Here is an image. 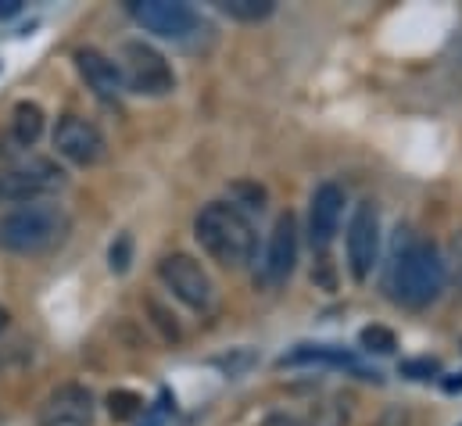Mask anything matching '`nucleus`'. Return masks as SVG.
I'll return each instance as SVG.
<instances>
[{
	"mask_svg": "<svg viewBox=\"0 0 462 426\" xmlns=\"http://www.w3.org/2000/svg\"><path fill=\"white\" fill-rule=\"evenodd\" d=\"M445 258L430 240L412 236V229H398L391 255V298L405 309H427L445 291Z\"/></svg>",
	"mask_w": 462,
	"mask_h": 426,
	"instance_id": "obj_1",
	"label": "nucleus"
},
{
	"mask_svg": "<svg viewBox=\"0 0 462 426\" xmlns=\"http://www.w3.org/2000/svg\"><path fill=\"white\" fill-rule=\"evenodd\" d=\"M194 236L223 269H244L254 258V229L236 205L212 201L194 218Z\"/></svg>",
	"mask_w": 462,
	"mask_h": 426,
	"instance_id": "obj_2",
	"label": "nucleus"
},
{
	"mask_svg": "<svg viewBox=\"0 0 462 426\" xmlns=\"http://www.w3.org/2000/svg\"><path fill=\"white\" fill-rule=\"evenodd\" d=\"M69 229V215L58 205L29 201L0 218V247L14 255H40L54 247Z\"/></svg>",
	"mask_w": 462,
	"mask_h": 426,
	"instance_id": "obj_3",
	"label": "nucleus"
},
{
	"mask_svg": "<svg viewBox=\"0 0 462 426\" xmlns=\"http://www.w3.org/2000/svg\"><path fill=\"white\" fill-rule=\"evenodd\" d=\"M118 72H122L125 90L143 94V97H165V94H172V87H176V72H172V65L165 61V54L154 51L151 43H143V40L122 43Z\"/></svg>",
	"mask_w": 462,
	"mask_h": 426,
	"instance_id": "obj_4",
	"label": "nucleus"
},
{
	"mask_svg": "<svg viewBox=\"0 0 462 426\" xmlns=\"http://www.w3.org/2000/svg\"><path fill=\"white\" fill-rule=\"evenodd\" d=\"M158 276H162V283L172 291V298H180L187 309L208 312V309L216 305V287H212V280H208V273L201 269L198 258H190V255H183V251L165 255V258L158 262Z\"/></svg>",
	"mask_w": 462,
	"mask_h": 426,
	"instance_id": "obj_5",
	"label": "nucleus"
},
{
	"mask_svg": "<svg viewBox=\"0 0 462 426\" xmlns=\"http://www.w3.org/2000/svg\"><path fill=\"white\" fill-rule=\"evenodd\" d=\"M376 255H380V215L373 201H362L355 205L351 222H347V269L358 283L373 273Z\"/></svg>",
	"mask_w": 462,
	"mask_h": 426,
	"instance_id": "obj_6",
	"label": "nucleus"
},
{
	"mask_svg": "<svg viewBox=\"0 0 462 426\" xmlns=\"http://www.w3.org/2000/svg\"><path fill=\"white\" fill-rule=\"evenodd\" d=\"M54 147H58V154L69 158L72 165H97V162L105 158V151H108L101 129H97L94 122L79 118V115L58 118V125H54Z\"/></svg>",
	"mask_w": 462,
	"mask_h": 426,
	"instance_id": "obj_7",
	"label": "nucleus"
},
{
	"mask_svg": "<svg viewBox=\"0 0 462 426\" xmlns=\"http://www.w3.org/2000/svg\"><path fill=\"white\" fill-rule=\"evenodd\" d=\"M129 14L143 29L169 36V40H183L187 32L198 29V11L190 4H180V0H133Z\"/></svg>",
	"mask_w": 462,
	"mask_h": 426,
	"instance_id": "obj_8",
	"label": "nucleus"
},
{
	"mask_svg": "<svg viewBox=\"0 0 462 426\" xmlns=\"http://www.w3.org/2000/svg\"><path fill=\"white\" fill-rule=\"evenodd\" d=\"M94 394L79 384H65L40 405V426H94Z\"/></svg>",
	"mask_w": 462,
	"mask_h": 426,
	"instance_id": "obj_9",
	"label": "nucleus"
},
{
	"mask_svg": "<svg viewBox=\"0 0 462 426\" xmlns=\"http://www.w3.org/2000/svg\"><path fill=\"white\" fill-rule=\"evenodd\" d=\"M294 262H298V222L291 212H283L276 218L273 233H269V247H265V258H262V280L269 287L283 283L294 273Z\"/></svg>",
	"mask_w": 462,
	"mask_h": 426,
	"instance_id": "obj_10",
	"label": "nucleus"
},
{
	"mask_svg": "<svg viewBox=\"0 0 462 426\" xmlns=\"http://www.w3.org/2000/svg\"><path fill=\"white\" fill-rule=\"evenodd\" d=\"M341 215H345V190L337 183L316 187L312 205H309V240H312L316 251H327L330 247V240L337 236Z\"/></svg>",
	"mask_w": 462,
	"mask_h": 426,
	"instance_id": "obj_11",
	"label": "nucleus"
},
{
	"mask_svg": "<svg viewBox=\"0 0 462 426\" xmlns=\"http://www.w3.org/2000/svg\"><path fill=\"white\" fill-rule=\"evenodd\" d=\"M76 69H79V76L87 79V87H90L101 101L122 97L125 83H122L118 61H112L105 51H97V47H79V51H76Z\"/></svg>",
	"mask_w": 462,
	"mask_h": 426,
	"instance_id": "obj_12",
	"label": "nucleus"
},
{
	"mask_svg": "<svg viewBox=\"0 0 462 426\" xmlns=\"http://www.w3.org/2000/svg\"><path fill=\"white\" fill-rule=\"evenodd\" d=\"M0 183H4V198L29 201V198H40V194L61 187V169H54L51 162H32L29 169H18V172L0 176Z\"/></svg>",
	"mask_w": 462,
	"mask_h": 426,
	"instance_id": "obj_13",
	"label": "nucleus"
},
{
	"mask_svg": "<svg viewBox=\"0 0 462 426\" xmlns=\"http://www.w3.org/2000/svg\"><path fill=\"white\" fill-rule=\"evenodd\" d=\"M276 366L280 369H287V366H341V369H355L362 380H380V373H365L345 347H334V344H298L294 351L280 355Z\"/></svg>",
	"mask_w": 462,
	"mask_h": 426,
	"instance_id": "obj_14",
	"label": "nucleus"
},
{
	"mask_svg": "<svg viewBox=\"0 0 462 426\" xmlns=\"http://www.w3.org/2000/svg\"><path fill=\"white\" fill-rule=\"evenodd\" d=\"M43 133V111L32 101H22L14 105V118H11V136L22 144V147H32Z\"/></svg>",
	"mask_w": 462,
	"mask_h": 426,
	"instance_id": "obj_15",
	"label": "nucleus"
},
{
	"mask_svg": "<svg viewBox=\"0 0 462 426\" xmlns=\"http://www.w3.org/2000/svg\"><path fill=\"white\" fill-rule=\"evenodd\" d=\"M273 0H223V11L236 22H262L273 14Z\"/></svg>",
	"mask_w": 462,
	"mask_h": 426,
	"instance_id": "obj_16",
	"label": "nucleus"
},
{
	"mask_svg": "<svg viewBox=\"0 0 462 426\" xmlns=\"http://www.w3.org/2000/svg\"><path fill=\"white\" fill-rule=\"evenodd\" d=\"M108 412L118 423H129V420H136L143 412V398L133 394V391H112L108 394Z\"/></svg>",
	"mask_w": 462,
	"mask_h": 426,
	"instance_id": "obj_17",
	"label": "nucleus"
},
{
	"mask_svg": "<svg viewBox=\"0 0 462 426\" xmlns=\"http://www.w3.org/2000/svg\"><path fill=\"white\" fill-rule=\"evenodd\" d=\"M309 426H347V405L341 398H327L309 412Z\"/></svg>",
	"mask_w": 462,
	"mask_h": 426,
	"instance_id": "obj_18",
	"label": "nucleus"
},
{
	"mask_svg": "<svg viewBox=\"0 0 462 426\" xmlns=\"http://www.w3.org/2000/svg\"><path fill=\"white\" fill-rule=\"evenodd\" d=\"M358 340H362L365 351H376V355H391V351L398 347V337H394L387 326H365V329L358 333Z\"/></svg>",
	"mask_w": 462,
	"mask_h": 426,
	"instance_id": "obj_19",
	"label": "nucleus"
},
{
	"mask_svg": "<svg viewBox=\"0 0 462 426\" xmlns=\"http://www.w3.org/2000/svg\"><path fill=\"white\" fill-rule=\"evenodd\" d=\"M438 373H441L438 358H409V362H402V376H412V380H430Z\"/></svg>",
	"mask_w": 462,
	"mask_h": 426,
	"instance_id": "obj_20",
	"label": "nucleus"
},
{
	"mask_svg": "<svg viewBox=\"0 0 462 426\" xmlns=\"http://www.w3.org/2000/svg\"><path fill=\"white\" fill-rule=\"evenodd\" d=\"M112 273H125L129 262H133V236L129 233H118V240L112 244Z\"/></svg>",
	"mask_w": 462,
	"mask_h": 426,
	"instance_id": "obj_21",
	"label": "nucleus"
},
{
	"mask_svg": "<svg viewBox=\"0 0 462 426\" xmlns=\"http://www.w3.org/2000/svg\"><path fill=\"white\" fill-rule=\"evenodd\" d=\"M258 426H301L294 416H287V412H273V416H265Z\"/></svg>",
	"mask_w": 462,
	"mask_h": 426,
	"instance_id": "obj_22",
	"label": "nucleus"
},
{
	"mask_svg": "<svg viewBox=\"0 0 462 426\" xmlns=\"http://www.w3.org/2000/svg\"><path fill=\"white\" fill-rule=\"evenodd\" d=\"M22 11V0H0V18H11Z\"/></svg>",
	"mask_w": 462,
	"mask_h": 426,
	"instance_id": "obj_23",
	"label": "nucleus"
},
{
	"mask_svg": "<svg viewBox=\"0 0 462 426\" xmlns=\"http://www.w3.org/2000/svg\"><path fill=\"white\" fill-rule=\"evenodd\" d=\"M445 391H462V373L459 380H445Z\"/></svg>",
	"mask_w": 462,
	"mask_h": 426,
	"instance_id": "obj_24",
	"label": "nucleus"
},
{
	"mask_svg": "<svg viewBox=\"0 0 462 426\" xmlns=\"http://www.w3.org/2000/svg\"><path fill=\"white\" fill-rule=\"evenodd\" d=\"M4 329H7V312L0 309V333H4Z\"/></svg>",
	"mask_w": 462,
	"mask_h": 426,
	"instance_id": "obj_25",
	"label": "nucleus"
},
{
	"mask_svg": "<svg viewBox=\"0 0 462 426\" xmlns=\"http://www.w3.org/2000/svg\"><path fill=\"white\" fill-rule=\"evenodd\" d=\"M0 198H4V183H0Z\"/></svg>",
	"mask_w": 462,
	"mask_h": 426,
	"instance_id": "obj_26",
	"label": "nucleus"
},
{
	"mask_svg": "<svg viewBox=\"0 0 462 426\" xmlns=\"http://www.w3.org/2000/svg\"><path fill=\"white\" fill-rule=\"evenodd\" d=\"M459 426H462V423H459Z\"/></svg>",
	"mask_w": 462,
	"mask_h": 426,
	"instance_id": "obj_27",
	"label": "nucleus"
}]
</instances>
